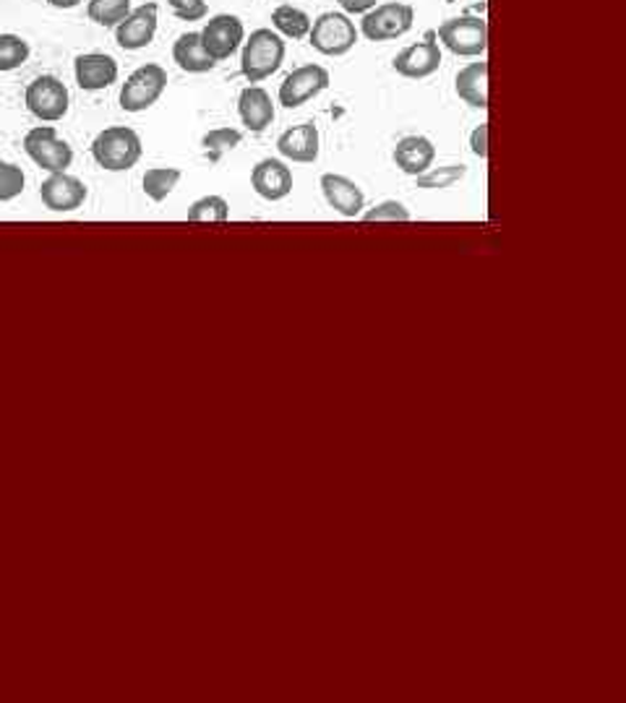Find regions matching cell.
I'll return each instance as SVG.
<instances>
[{"label":"cell","mask_w":626,"mask_h":703,"mask_svg":"<svg viewBox=\"0 0 626 703\" xmlns=\"http://www.w3.org/2000/svg\"><path fill=\"white\" fill-rule=\"evenodd\" d=\"M285 61V40L271 29H256L243 42L240 55V73L246 76L248 84H259V81L275 76L283 69Z\"/></svg>","instance_id":"obj_1"},{"label":"cell","mask_w":626,"mask_h":703,"mask_svg":"<svg viewBox=\"0 0 626 703\" xmlns=\"http://www.w3.org/2000/svg\"><path fill=\"white\" fill-rule=\"evenodd\" d=\"M392 159L404 175L418 177L423 175L425 169L433 167V159H437V146H433L431 138L425 136H404L397 141Z\"/></svg>","instance_id":"obj_19"},{"label":"cell","mask_w":626,"mask_h":703,"mask_svg":"<svg viewBox=\"0 0 626 703\" xmlns=\"http://www.w3.org/2000/svg\"><path fill=\"white\" fill-rule=\"evenodd\" d=\"M366 221H410V211L400 201H384L363 214Z\"/></svg>","instance_id":"obj_30"},{"label":"cell","mask_w":626,"mask_h":703,"mask_svg":"<svg viewBox=\"0 0 626 703\" xmlns=\"http://www.w3.org/2000/svg\"><path fill=\"white\" fill-rule=\"evenodd\" d=\"M465 175H468L465 165H447L439 169H425L423 175L415 177V180H418V188L423 190H444V188H452L454 183H460Z\"/></svg>","instance_id":"obj_26"},{"label":"cell","mask_w":626,"mask_h":703,"mask_svg":"<svg viewBox=\"0 0 626 703\" xmlns=\"http://www.w3.org/2000/svg\"><path fill=\"white\" fill-rule=\"evenodd\" d=\"M167 6L181 21H202L209 13L206 0H167Z\"/></svg>","instance_id":"obj_31"},{"label":"cell","mask_w":626,"mask_h":703,"mask_svg":"<svg viewBox=\"0 0 626 703\" xmlns=\"http://www.w3.org/2000/svg\"><path fill=\"white\" fill-rule=\"evenodd\" d=\"M321 190L331 209L342 214L345 219H358L366 209L363 190H360V185L352 183L350 177L335 173L321 175Z\"/></svg>","instance_id":"obj_13"},{"label":"cell","mask_w":626,"mask_h":703,"mask_svg":"<svg viewBox=\"0 0 626 703\" xmlns=\"http://www.w3.org/2000/svg\"><path fill=\"white\" fill-rule=\"evenodd\" d=\"M157 3H144L138 9H131L129 17L115 27V42L123 50H131V53L134 50H144L146 44H152L154 34H157Z\"/></svg>","instance_id":"obj_11"},{"label":"cell","mask_w":626,"mask_h":703,"mask_svg":"<svg viewBox=\"0 0 626 703\" xmlns=\"http://www.w3.org/2000/svg\"><path fill=\"white\" fill-rule=\"evenodd\" d=\"M437 37L449 53L462 58H478L489 48V21L483 17H470V13L447 19L444 24L439 27Z\"/></svg>","instance_id":"obj_4"},{"label":"cell","mask_w":626,"mask_h":703,"mask_svg":"<svg viewBox=\"0 0 626 703\" xmlns=\"http://www.w3.org/2000/svg\"><path fill=\"white\" fill-rule=\"evenodd\" d=\"M441 65V48L437 32H429L423 42L410 44L392 61V69L404 79H429Z\"/></svg>","instance_id":"obj_12"},{"label":"cell","mask_w":626,"mask_h":703,"mask_svg":"<svg viewBox=\"0 0 626 703\" xmlns=\"http://www.w3.org/2000/svg\"><path fill=\"white\" fill-rule=\"evenodd\" d=\"M308 42H311V48L321 55H329V58L348 55L358 42L356 21H350L348 13H335V11L321 13L319 19L311 21Z\"/></svg>","instance_id":"obj_3"},{"label":"cell","mask_w":626,"mask_h":703,"mask_svg":"<svg viewBox=\"0 0 626 703\" xmlns=\"http://www.w3.org/2000/svg\"><path fill=\"white\" fill-rule=\"evenodd\" d=\"M27 177L19 165L0 159V201H13V198L24 194Z\"/></svg>","instance_id":"obj_28"},{"label":"cell","mask_w":626,"mask_h":703,"mask_svg":"<svg viewBox=\"0 0 626 703\" xmlns=\"http://www.w3.org/2000/svg\"><path fill=\"white\" fill-rule=\"evenodd\" d=\"M415 11L408 3H381L363 13L360 21V34L371 42H389L397 37H404L412 29Z\"/></svg>","instance_id":"obj_6"},{"label":"cell","mask_w":626,"mask_h":703,"mask_svg":"<svg viewBox=\"0 0 626 703\" xmlns=\"http://www.w3.org/2000/svg\"><path fill=\"white\" fill-rule=\"evenodd\" d=\"M29 42L19 34H0V73L17 71L29 61Z\"/></svg>","instance_id":"obj_25"},{"label":"cell","mask_w":626,"mask_h":703,"mask_svg":"<svg viewBox=\"0 0 626 703\" xmlns=\"http://www.w3.org/2000/svg\"><path fill=\"white\" fill-rule=\"evenodd\" d=\"M329 86V71L324 65L308 63L300 65L293 73H287L283 84H279V105L287 110H296L306 105L308 100L319 97L324 89Z\"/></svg>","instance_id":"obj_10"},{"label":"cell","mask_w":626,"mask_h":703,"mask_svg":"<svg viewBox=\"0 0 626 703\" xmlns=\"http://www.w3.org/2000/svg\"><path fill=\"white\" fill-rule=\"evenodd\" d=\"M243 141V133L235 128H215L204 136V149L206 154H212V159H217L219 154L233 152Z\"/></svg>","instance_id":"obj_29"},{"label":"cell","mask_w":626,"mask_h":703,"mask_svg":"<svg viewBox=\"0 0 626 703\" xmlns=\"http://www.w3.org/2000/svg\"><path fill=\"white\" fill-rule=\"evenodd\" d=\"M131 13V0H90L86 17L98 27H117Z\"/></svg>","instance_id":"obj_24"},{"label":"cell","mask_w":626,"mask_h":703,"mask_svg":"<svg viewBox=\"0 0 626 703\" xmlns=\"http://www.w3.org/2000/svg\"><path fill=\"white\" fill-rule=\"evenodd\" d=\"M250 185L264 201H283L293 194V169L279 159H261L250 173Z\"/></svg>","instance_id":"obj_15"},{"label":"cell","mask_w":626,"mask_h":703,"mask_svg":"<svg viewBox=\"0 0 626 703\" xmlns=\"http://www.w3.org/2000/svg\"><path fill=\"white\" fill-rule=\"evenodd\" d=\"M319 128L314 123H300L287 128L277 138V152L290 162H316L319 159Z\"/></svg>","instance_id":"obj_18"},{"label":"cell","mask_w":626,"mask_h":703,"mask_svg":"<svg viewBox=\"0 0 626 703\" xmlns=\"http://www.w3.org/2000/svg\"><path fill=\"white\" fill-rule=\"evenodd\" d=\"M470 149H473L475 157H489V123H481L473 131V136H470Z\"/></svg>","instance_id":"obj_32"},{"label":"cell","mask_w":626,"mask_h":703,"mask_svg":"<svg viewBox=\"0 0 626 703\" xmlns=\"http://www.w3.org/2000/svg\"><path fill=\"white\" fill-rule=\"evenodd\" d=\"M73 73L84 92H100L117 81V63L107 53H84L73 63Z\"/></svg>","instance_id":"obj_16"},{"label":"cell","mask_w":626,"mask_h":703,"mask_svg":"<svg viewBox=\"0 0 626 703\" xmlns=\"http://www.w3.org/2000/svg\"><path fill=\"white\" fill-rule=\"evenodd\" d=\"M167 89V71L157 63L138 65V69L125 79L121 89V107L125 113H144L157 105L162 92Z\"/></svg>","instance_id":"obj_5"},{"label":"cell","mask_w":626,"mask_h":703,"mask_svg":"<svg viewBox=\"0 0 626 703\" xmlns=\"http://www.w3.org/2000/svg\"><path fill=\"white\" fill-rule=\"evenodd\" d=\"M40 198L50 211H76L86 201V185L69 173H53L42 183Z\"/></svg>","instance_id":"obj_14"},{"label":"cell","mask_w":626,"mask_h":703,"mask_svg":"<svg viewBox=\"0 0 626 703\" xmlns=\"http://www.w3.org/2000/svg\"><path fill=\"white\" fill-rule=\"evenodd\" d=\"M238 113L250 133H264L275 123V102H271L267 89L250 84L240 92Z\"/></svg>","instance_id":"obj_17"},{"label":"cell","mask_w":626,"mask_h":703,"mask_svg":"<svg viewBox=\"0 0 626 703\" xmlns=\"http://www.w3.org/2000/svg\"><path fill=\"white\" fill-rule=\"evenodd\" d=\"M454 92L465 105L475 110L489 107V63H470L456 73Z\"/></svg>","instance_id":"obj_20"},{"label":"cell","mask_w":626,"mask_h":703,"mask_svg":"<svg viewBox=\"0 0 626 703\" xmlns=\"http://www.w3.org/2000/svg\"><path fill=\"white\" fill-rule=\"evenodd\" d=\"M271 27L287 40H306L308 32H311V17L296 9V6H279V9L271 11Z\"/></svg>","instance_id":"obj_22"},{"label":"cell","mask_w":626,"mask_h":703,"mask_svg":"<svg viewBox=\"0 0 626 703\" xmlns=\"http://www.w3.org/2000/svg\"><path fill=\"white\" fill-rule=\"evenodd\" d=\"M53 9H61V11H69V9H76V6L81 3V0H48Z\"/></svg>","instance_id":"obj_34"},{"label":"cell","mask_w":626,"mask_h":703,"mask_svg":"<svg viewBox=\"0 0 626 703\" xmlns=\"http://www.w3.org/2000/svg\"><path fill=\"white\" fill-rule=\"evenodd\" d=\"M92 157L107 173H125L142 159V138L134 128L113 125L92 141Z\"/></svg>","instance_id":"obj_2"},{"label":"cell","mask_w":626,"mask_h":703,"mask_svg":"<svg viewBox=\"0 0 626 703\" xmlns=\"http://www.w3.org/2000/svg\"><path fill=\"white\" fill-rule=\"evenodd\" d=\"M230 219V204L223 196H204L191 204L188 221H227Z\"/></svg>","instance_id":"obj_27"},{"label":"cell","mask_w":626,"mask_h":703,"mask_svg":"<svg viewBox=\"0 0 626 703\" xmlns=\"http://www.w3.org/2000/svg\"><path fill=\"white\" fill-rule=\"evenodd\" d=\"M24 152L37 167L48 173H65L73 162V149L58 136L53 125H37L24 136Z\"/></svg>","instance_id":"obj_7"},{"label":"cell","mask_w":626,"mask_h":703,"mask_svg":"<svg viewBox=\"0 0 626 703\" xmlns=\"http://www.w3.org/2000/svg\"><path fill=\"white\" fill-rule=\"evenodd\" d=\"M345 13H368L376 6V0H337Z\"/></svg>","instance_id":"obj_33"},{"label":"cell","mask_w":626,"mask_h":703,"mask_svg":"<svg viewBox=\"0 0 626 703\" xmlns=\"http://www.w3.org/2000/svg\"><path fill=\"white\" fill-rule=\"evenodd\" d=\"M173 61L178 63L181 71L186 73H209L215 71V61L204 53L202 48V37L198 32H186L181 34L173 44Z\"/></svg>","instance_id":"obj_21"},{"label":"cell","mask_w":626,"mask_h":703,"mask_svg":"<svg viewBox=\"0 0 626 703\" xmlns=\"http://www.w3.org/2000/svg\"><path fill=\"white\" fill-rule=\"evenodd\" d=\"M198 37H202L204 53L219 63L238 53L243 40H246V27L233 13H219V17L206 21V27L198 32Z\"/></svg>","instance_id":"obj_9"},{"label":"cell","mask_w":626,"mask_h":703,"mask_svg":"<svg viewBox=\"0 0 626 703\" xmlns=\"http://www.w3.org/2000/svg\"><path fill=\"white\" fill-rule=\"evenodd\" d=\"M447 3H454V0H447Z\"/></svg>","instance_id":"obj_35"},{"label":"cell","mask_w":626,"mask_h":703,"mask_svg":"<svg viewBox=\"0 0 626 703\" xmlns=\"http://www.w3.org/2000/svg\"><path fill=\"white\" fill-rule=\"evenodd\" d=\"M181 180V169L178 167H152L146 169L144 175V194L152 198V201H165L167 196L173 194V188Z\"/></svg>","instance_id":"obj_23"},{"label":"cell","mask_w":626,"mask_h":703,"mask_svg":"<svg viewBox=\"0 0 626 703\" xmlns=\"http://www.w3.org/2000/svg\"><path fill=\"white\" fill-rule=\"evenodd\" d=\"M24 102H27V110L37 117V121L55 123V121H63L65 113H69L71 94L61 79L37 76L32 84L27 86Z\"/></svg>","instance_id":"obj_8"}]
</instances>
